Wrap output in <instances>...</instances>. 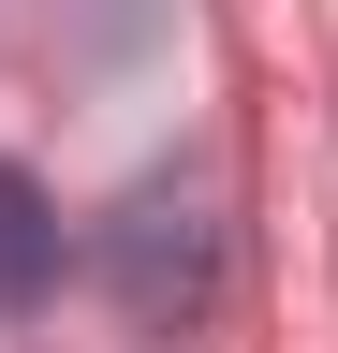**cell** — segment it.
I'll return each mask as SVG.
<instances>
[{
  "mask_svg": "<svg viewBox=\"0 0 338 353\" xmlns=\"http://www.w3.org/2000/svg\"><path fill=\"white\" fill-rule=\"evenodd\" d=\"M45 294H59V192L0 148V324H30Z\"/></svg>",
  "mask_w": 338,
  "mask_h": 353,
  "instance_id": "7a4b0ae2",
  "label": "cell"
},
{
  "mask_svg": "<svg viewBox=\"0 0 338 353\" xmlns=\"http://www.w3.org/2000/svg\"><path fill=\"white\" fill-rule=\"evenodd\" d=\"M103 294L133 309V324H191V309L221 294V221H206V192H177V176L118 192V221H103Z\"/></svg>",
  "mask_w": 338,
  "mask_h": 353,
  "instance_id": "6da1fadb",
  "label": "cell"
}]
</instances>
